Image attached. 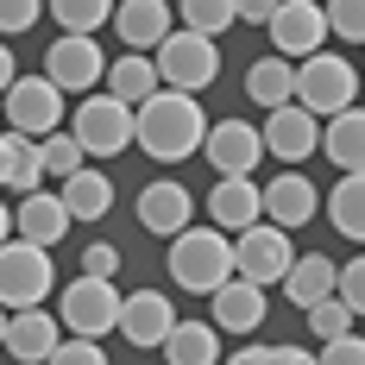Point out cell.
I'll list each match as a JSON object with an SVG mask.
<instances>
[{"instance_id":"obj_39","label":"cell","mask_w":365,"mask_h":365,"mask_svg":"<svg viewBox=\"0 0 365 365\" xmlns=\"http://www.w3.org/2000/svg\"><path fill=\"white\" fill-rule=\"evenodd\" d=\"M315 365H365V334H346V340H334L315 353Z\"/></svg>"},{"instance_id":"obj_1","label":"cell","mask_w":365,"mask_h":365,"mask_svg":"<svg viewBox=\"0 0 365 365\" xmlns=\"http://www.w3.org/2000/svg\"><path fill=\"white\" fill-rule=\"evenodd\" d=\"M208 139V120H202V101L195 95H151L145 108L133 113V145L158 158V164H182V158H195Z\"/></svg>"},{"instance_id":"obj_18","label":"cell","mask_w":365,"mask_h":365,"mask_svg":"<svg viewBox=\"0 0 365 365\" xmlns=\"http://www.w3.org/2000/svg\"><path fill=\"white\" fill-rule=\"evenodd\" d=\"M208 215H215L220 233H246V227H258L264 220V189H258L252 177H220L215 189H208Z\"/></svg>"},{"instance_id":"obj_15","label":"cell","mask_w":365,"mask_h":365,"mask_svg":"<svg viewBox=\"0 0 365 365\" xmlns=\"http://www.w3.org/2000/svg\"><path fill=\"white\" fill-rule=\"evenodd\" d=\"M139 227H145V233H164V240L189 233V227H195V195H189L177 177L145 182V189H139Z\"/></svg>"},{"instance_id":"obj_25","label":"cell","mask_w":365,"mask_h":365,"mask_svg":"<svg viewBox=\"0 0 365 365\" xmlns=\"http://www.w3.org/2000/svg\"><path fill=\"white\" fill-rule=\"evenodd\" d=\"M108 95H113V101H126V108L139 113L151 95H164L158 63H151V57H133V51H126V57H113V63H108Z\"/></svg>"},{"instance_id":"obj_40","label":"cell","mask_w":365,"mask_h":365,"mask_svg":"<svg viewBox=\"0 0 365 365\" xmlns=\"http://www.w3.org/2000/svg\"><path fill=\"white\" fill-rule=\"evenodd\" d=\"M227 365H277V346H233Z\"/></svg>"},{"instance_id":"obj_38","label":"cell","mask_w":365,"mask_h":365,"mask_svg":"<svg viewBox=\"0 0 365 365\" xmlns=\"http://www.w3.org/2000/svg\"><path fill=\"white\" fill-rule=\"evenodd\" d=\"M51 365H108V353H101V340H63Z\"/></svg>"},{"instance_id":"obj_6","label":"cell","mask_w":365,"mask_h":365,"mask_svg":"<svg viewBox=\"0 0 365 365\" xmlns=\"http://www.w3.org/2000/svg\"><path fill=\"white\" fill-rule=\"evenodd\" d=\"M70 139L82 145V158H120V151H133V108L126 101H113V95H88L82 108L70 113Z\"/></svg>"},{"instance_id":"obj_33","label":"cell","mask_w":365,"mask_h":365,"mask_svg":"<svg viewBox=\"0 0 365 365\" xmlns=\"http://www.w3.org/2000/svg\"><path fill=\"white\" fill-rule=\"evenodd\" d=\"M309 334H315L322 346H334V340H346V334H353V309H346L340 296H328V302H315V309H309Z\"/></svg>"},{"instance_id":"obj_17","label":"cell","mask_w":365,"mask_h":365,"mask_svg":"<svg viewBox=\"0 0 365 365\" xmlns=\"http://www.w3.org/2000/svg\"><path fill=\"white\" fill-rule=\"evenodd\" d=\"M113 32L120 44H133V57H158V44L177 32V13L164 0H126V6H113Z\"/></svg>"},{"instance_id":"obj_3","label":"cell","mask_w":365,"mask_h":365,"mask_svg":"<svg viewBox=\"0 0 365 365\" xmlns=\"http://www.w3.org/2000/svg\"><path fill=\"white\" fill-rule=\"evenodd\" d=\"M120 302L126 296L101 277H70L57 290V328L70 340H108V334H120Z\"/></svg>"},{"instance_id":"obj_27","label":"cell","mask_w":365,"mask_h":365,"mask_svg":"<svg viewBox=\"0 0 365 365\" xmlns=\"http://www.w3.org/2000/svg\"><path fill=\"white\" fill-rule=\"evenodd\" d=\"M322 208H328L340 240L365 246V177H340L334 189H322Z\"/></svg>"},{"instance_id":"obj_36","label":"cell","mask_w":365,"mask_h":365,"mask_svg":"<svg viewBox=\"0 0 365 365\" xmlns=\"http://www.w3.org/2000/svg\"><path fill=\"white\" fill-rule=\"evenodd\" d=\"M38 19H44V6H38V0H0V44H6V38H19V32H32Z\"/></svg>"},{"instance_id":"obj_23","label":"cell","mask_w":365,"mask_h":365,"mask_svg":"<svg viewBox=\"0 0 365 365\" xmlns=\"http://www.w3.org/2000/svg\"><path fill=\"white\" fill-rule=\"evenodd\" d=\"M322 151L334 158L340 177H365V108H346L322 126Z\"/></svg>"},{"instance_id":"obj_21","label":"cell","mask_w":365,"mask_h":365,"mask_svg":"<svg viewBox=\"0 0 365 365\" xmlns=\"http://www.w3.org/2000/svg\"><path fill=\"white\" fill-rule=\"evenodd\" d=\"M264 290L258 284H246V277H233V284H220L215 290V334H246L252 340L258 328H264Z\"/></svg>"},{"instance_id":"obj_16","label":"cell","mask_w":365,"mask_h":365,"mask_svg":"<svg viewBox=\"0 0 365 365\" xmlns=\"http://www.w3.org/2000/svg\"><path fill=\"white\" fill-rule=\"evenodd\" d=\"M315 215H322V189L302 177V170H284L277 182H264V227L296 233V227H309Z\"/></svg>"},{"instance_id":"obj_8","label":"cell","mask_w":365,"mask_h":365,"mask_svg":"<svg viewBox=\"0 0 365 365\" xmlns=\"http://www.w3.org/2000/svg\"><path fill=\"white\" fill-rule=\"evenodd\" d=\"M271 57H284V63H309V57H322L328 51V13L315 6V0H277V13H271Z\"/></svg>"},{"instance_id":"obj_31","label":"cell","mask_w":365,"mask_h":365,"mask_svg":"<svg viewBox=\"0 0 365 365\" xmlns=\"http://www.w3.org/2000/svg\"><path fill=\"white\" fill-rule=\"evenodd\" d=\"M51 26L63 38H95L101 26H113L108 0H51Z\"/></svg>"},{"instance_id":"obj_4","label":"cell","mask_w":365,"mask_h":365,"mask_svg":"<svg viewBox=\"0 0 365 365\" xmlns=\"http://www.w3.org/2000/svg\"><path fill=\"white\" fill-rule=\"evenodd\" d=\"M353 95H359V70H353V57H340V51H322V57L296 63V108H302V113H315V120H334V113L359 108Z\"/></svg>"},{"instance_id":"obj_35","label":"cell","mask_w":365,"mask_h":365,"mask_svg":"<svg viewBox=\"0 0 365 365\" xmlns=\"http://www.w3.org/2000/svg\"><path fill=\"white\" fill-rule=\"evenodd\" d=\"M334 296L353 309V322L365 315V252H353L346 264H340V277H334Z\"/></svg>"},{"instance_id":"obj_42","label":"cell","mask_w":365,"mask_h":365,"mask_svg":"<svg viewBox=\"0 0 365 365\" xmlns=\"http://www.w3.org/2000/svg\"><path fill=\"white\" fill-rule=\"evenodd\" d=\"M19 82V63H13V44H0V95Z\"/></svg>"},{"instance_id":"obj_37","label":"cell","mask_w":365,"mask_h":365,"mask_svg":"<svg viewBox=\"0 0 365 365\" xmlns=\"http://www.w3.org/2000/svg\"><path fill=\"white\" fill-rule=\"evenodd\" d=\"M82 277H101V284H113V277H120V246H108V240L82 246Z\"/></svg>"},{"instance_id":"obj_28","label":"cell","mask_w":365,"mask_h":365,"mask_svg":"<svg viewBox=\"0 0 365 365\" xmlns=\"http://www.w3.org/2000/svg\"><path fill=\"white\" fill-rule=\"evenodd\" d=\"M158 353H164V365H220V334L215 322H177Z\"/></svg>"},{"instance_id":"obj_30","label":"cell","mask_w":365,"mask_h":365,"mask_svg":"<svg viewBox=\"0 0 365 365\" xmlns=\"http://www.w3.org/2000/svg\"><path fill=\"white\" fill-rule=\"evenodd\" d=\"M177 19H182V32H195V38H208V44H220V38L240 26V6H233V0H182Z\"/></svg>"},{"instance_id":"obj_14","label":"cell","mask_w":365,"mask_h":365,"mask_svg":"<svg viewBox=\"0 0 365 365\" xmlns=\"http://www.w3.org/2000/svg\"><path fill=\"white\" fill-rule=\"evenodd\" d=\"M258 139H264V151H271V158H284V164L296 170L302 158H315V151H322V120H315V113H302V108L290 101V108L264 113Z\"/></svg>"},{"instance_id":"obj_29","label":"cell","mask_w":365,"mask_h":365,"mask_svg":"<svg viewBox=\"0 0 365 365\" xmlns=\"http://www.w3.org/2000/svg\"><path fill=\"white\" fill-rule=\"evenodd\" d=\"M63 208H70V220H101L113 208V182H108V170H76L70 182H63Z\"/></svg>"},{"instance_id":"obj_7","label":"cell","mask_w":365,"mask_h":365,"mask_svg":"<svg viewBox=\"0 0 365 365\" xmlns=\"http://www.w3.org/2000/svg\"><path fill=\"white\" fill-rule=\"evenodd\" d=\"M151 63H158V82L170 95H202L220 76V44H208V38H195V32H170Z\"/></svg>"},{"instance_id":"obj_26","label":"cell","mask_w":365,"mask_h":365,"mask_svg":"<svg viewBox=\"0 0 365 365\" xmlns=\"http://www.w3.org/2000/svg\"><path fill=\"white\" fill-rule=\"evenodd\" d=\"M246 95H252V108L277 113L296 101V63H284V57H258L252 70H246Z\"/></svg>"},{"instance_id":"obj_24","label":"cell","mask_w":365,"mask_h":365,"mask_svg":"<svg viewBox=\"0 0 365 365\" xmlns=\"http://www.w3.org/2000/svg\"><path fill=\"white\" fill-rule=\"evenodd\" d=\"M334 277H340V264H334L328 252H302V258L290 264V277H284V296L309 315L315 302H328V296H334Z\"/></svg>"},{"instance_id":"obj_45","label":"cell","mask_w":365,"mask_h":365,"mask_svg":"<svg viewBox=\"0 0 365 365\" xmlns=\"http://www.w3.org/2000/svg\"><path fill=\"white\" fill-rule=\"evenodd\" d=\"M0 346H6V309H0Z\"/></svg>"},{"instance_id":"obj_13","label":"cell","mask_w":365,"mask_h":365,"mask_svg":"<svg viewBox=\"0 0 365 365\" xmlns=\"http://www.w3.org/2000/svg\"><path fill=\"white\" fill-rule=\"evenodd\" d=\"M182 315H177V302H170V296L164 290H133L126 296V302H120V334H126V346H164V340H170V328H177Z\"/></svg>"},{"instance_id":"obj_41","label":"cell","mask_w":365,"mask_h":365,"mask_svg":"<svg viewBox=\"0 0 365 365\" xmlns=\"http://www.w3.org/2000/svg\"><path fill=\"white\" fill-rule=\"evenodd\" d=\"M271 13H277V0H246L240 6V26H271Z\"/></svg>"},{"instance_id":"obj_9","label":"cell","mask_w":365,"mask_h":365,"mask_svg":"<svg viewBox=\"0 0 365 365\" xmlns=\"http://www.w3.org/2000/svg\"><path fill=\"white\" fill-rule=\"evenodd\" d=\"M0 108H6V133H19V139H51V133H63V95H57L44 76H19V82L0 95Z\"/></svg>"},{"instance_id":"obj_32","label":"cell","mask_w":365,"mask_h":365,"mask_svg":"<svg viewBox=\"0 0 365 365\" xmlns=\"http://www.w3.org/2000/svg\"><path fill=\"white\" fill-rule=\"evenodd\" d=\"M38 164H44V182H63L76 177V170H88V158H82V145H76L70 133H51V139H38Z\"/></svg>"},{"instance_id":"obj_2","label":"cell","mask_w":365,"mask_h":365,"mask_svg":"<svg viewBox=\"0 0 365 365\" xmlns=\"http://www.w3.org/2000/svg\"><path fill=\"white\" fill-rule=\"evenodd\" d=\"M170 284L189 296H215L220 284H233V240L220 227H189L170 240Z\"/></svg>"},{"instance_id":"obj_34","label":"cell","mask_w":365,"mask_h":365,"mask_svg":"<svg viewBox=\"0 0 365 365\" xmlns=\"http://www.w3.org/2000/svg\"><path fill=\"white\" fill-rule=\"evenodd\" d=\"M322 13H328V38L365 44V0H334V6H322Z\"/></svg>"},{"instance_id":"obj_12","label":"cell","mask_w":365,"mask_h":365,"mask_svg":"<svg viewBox=\"0 0 365 365\" xmlns=\"http://www.w3.org/2000/svg\"><path fill=\"white\" fill-rule=\"evenodd\" d=\"M202 158L215 164V177H252L258 158H264V139H258L252 120H208Z\"/></svg>"},{"instance_id":"obj_22","label":"cell","mask_w":365,"mask_h":365,"mask_svg":"<svg viewBox=\"0 0 365 365\" xmlns=\"http://www.w3.org/2000/svg\"><path fill=\"white\" fill-rule=\"evenodd\" d=\"M44 189V164H38V139L0 133V195H38Z\"/></svg>"},{"instance_id":"obj_44","label":"cell","mask_w":365,"mask_h":365,"mask_svg":"<svg viewBox=\"0 0 365 365\" xmlns=\"http://www.w3.org/2000/svg\"><path fill=\"white\" fill-rule=\"evenodd\" d=\"M6 240H13V208L0 202V246H6Z\"/></svg>"},{"instance_id":"obj_11","label":"cell","mask_w":365,"mask_h":365,"mask_svg":"<svg viewBox=\"0 0 365 365\" xmlns=\"http://www.w3.org/2000/svg\"><path fill=\"white\" fill-rule=\"evenodd\" d=\"M38 76H44L57 95H88V88H101V82H108L101 38H57V44H44V70Z\"/></svg>"},{"instance_id":"obj_43","label":"cell","mask_w":365,"mask_h":365,"mask_svg":"<svg viewBox=\"0 0 365 365\" xmlns=\"http://www.w3.org/2000/svg\"><path fill=\"white\" fill-rule=\"evenodd\" d=\"M277 365H315V353H302V346H277Z\"/></svg>"},{"instance_id":"obj_19","label":"cell","mask_w":365,"mask_h":365,"mask_svg":"<svg viewBox=\"0 0 365 365\" xmlns=\"http://www.w3.org/2000/svg\"><path fill=\"white\" fill-rule=\"evenodd\" d=\"M70 227L76 220H70V208H63V195H51V189H38V195H26V202L13 208V233H19L26 246H38V252L63 246Z\"/></svg>"},{"instance_id":"obj_10","label":"cell","mask_w":365,"mask_h":365,"mask_svg":"<svg viewBox=\"0 0 365 365\" xmlns=\"http://www.w3.org/2000/svg\"><path fill=\"white\" fill-rule=\"evenodd\" d=\"M296 264V246L290 233H277V227H246L240 240H233V277H246V284H258V290H271V284H284Z\"/></svg>"},{"instance_id":"obj_20","label":"cell","mask_w":365,"mask_h":365,"mask_svg":"<svg viewBox=\"0 0 365 365\" xmlns=\"http://www.w3.org/2000/svg\"><path fill=\"white\" fill-rule=\"evenodd\" d=\"M63 346V328L51 309H26V315H6V359L19 365H51V353Z\"/></svg>"},{"instance_id":"obj_5","label":"cell","mask_w":365,"mask_h":365,"mask_svg":"<svg viewBox=\"0 0 365 365\" xmlns=\"http://www.w3.org/2000/svg\"><path fill=\"white\" fill-rule=\"evenodd\" d=\"M51 290H57L51 252H38V246H26V240H6V246H0V309H6V315L44 309Z\"/></svg>"}]
</instances>
